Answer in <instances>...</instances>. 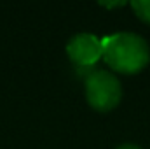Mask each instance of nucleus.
<instances>
[{
    "label": "nucleus",
    "mask_w": 150,
    "mask_h": 149,
    "mask_svg": "<svg viewBox=\"0 0 150 149\" xmlns=\"http://www.w3.org/2000/svg\"><path fill=\"white\" fill-rule=\"evenodd\" d=\"M87 104L98 112H110L122 98V86L119 79L103 69H94L84 81Z\"/></svg>",
    "instance_id": "f03ea898"
},
{
    "label": "nucleus",
    "mask_w": 150,
    "mask_h": 149,
    "mask_svg": "<svg viewBox=\"0 0 150 149\" xmlns=\"http://www.w3.org/2000/svg\"><path fill=\"white\" fill-rule=\"evenodd\" d=\"M103 62L113 72L133 75L142 72L150 62V47L138 34L120 32L101 39Z\"/></svg>",
    "instance_id": "f257e3e1"
},
{
    "label": "nucleus",
    "mask_w": 150,
    "mask_h": 149,
    "mask_svg": "<svg viewBox=\"0 0 150 149\" xmlns=\"http://www.w3.org/2000/svg\"><path fill=\"white\" fill-rule=\"evenodd\" d=\"M131 7H133L138 19H142L143 23L150 25V0H133Z\"/></svg>",
    "instance_id": "20e7f679"
},
{
    "label": "nucleus",
    "mask_w": 150,
    "mask_h": 149,
    "mask_svg": "<svg viewBox=\"0 0 150 149\" xmlns=\"http://www.w3.org/2000/svg\"><path fill=\"white\" fill-rule=\"evenodd\" d=\"M100 5H103V7H107V9H113V7H122V5H126V2H124V0H120V2H100Z\"/></svg>",
    "instance_id": "39448f33"
},
{
    "label": "nucleus",
    "mask_w": 150,
    "mask_h": 149,
    "mask_svg": "<svg viewBox=\"0 0 150 149\" xmlns=\"http://www.w3.org/2000/svg\"><path fill=\"white\" fill-rule=\"evenodd\" d=\"M117 149H142V148H138L134 144H122V146H119Z\"/></svg>",
    "instance_id": "423d86ee"
},
{
    "label": "nucleus",
    "mask_w": 150,
    "mask_h": 149,
    "mask_svg": "<svg viewBox=\"0 0 150 149\" xmlns=\"http://www.w3.org/2000/svg\"><path fill=\"white\" fill-rule=\"evenodd\" d=\"M67 54L79 74L87 77L94 69L98 60L103 56V42L93 34H77L67 44Z\"/></svg>",
    "instance_id": "7ed1b4c3"
}]
</instances>
